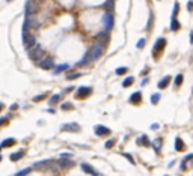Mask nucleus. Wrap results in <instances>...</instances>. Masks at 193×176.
<instances>
[{"label":"nucleus","mask_w":193,"mask_h":176,"mask_svg":"<svg viewBox=\"0 0 193 176\" xmlns=\"http://www.w3.org/2000/svg\"><path fill=\"white\" fill-rule=\"evenodd\" d=\"M103 51H104V45L101 44V42L96 41L95 44L91 47V50L86 53V56L83 57V60H80L77 65H86V63L89 62H95V60H98V59L103 56Z\"/></svg>","instance_id":"1"},{"label":"nucleus","mask_w":193,"mask_h":176,"mask_svg":"<svg viewBox=\"0 0 193 176\" xmlns=\"http://www.w3.org/2000/svg\"><path fill=\"white\" fill-rule=\"evenodd\" d=\"M23 44L26 48H32L35 44H36V41H35V36L29 32V29L26 27V26H23Z\"/></svg>","instance_id":"2"},{"label":"nucleus","mask_w":193,"mask_h":176,"mask_svg":"<svg viewBox=\"0 0 193 176\" xmlns=\"http://www.w3.org/2000/svg\"><path fill=\"white\" fill-rule=\"evenodd\" d=\"M42 54H44V48H42V45L39 44H35L32 48L29 50V59L30 60H39V59H42Z\"/></svg>","instance_id":"3"},{"label":"nucleus","mask_w":193,"mask_h":176,"mask_svg":"<svg viewBox=\"0 0 193 176\" xmlns=\"http://www.w3.org/2000/svg\"><path fill=\"white\" fill-rule=\"evenodd\" d=\"M178 11H180V5L175 3L174 12H172V18H170V30H172V32H176L180 29V23H178V20H176V14H178Z\"/></svg>","instance_id":"4"},{"label":"nucleus","mask_w":193,"mask_h":176,"mask_svg":"<svg viewBox=\"0 0 193 176\" xmlns=\"http://www.w3.org/2000/svg\"><path fill=\"white\" fill-rule=\"evenodd\" d=\"M24 26L26 27H30V29H38L39 27V21L36 18V15H26V20H24Z\"/></svg>","instance_id":"5"},{"label":"nucleus","mask_w":193,"mask_h":176,"mask_svg":"<svg viewBox=\"0 0 193 176\" xmlns=\"http://www.w3.org/2000/svg\"><path fill=\"white\" fill-rule=\"evenodd\" d=\"M39 66H41L42 69H45V71H48V69H51V68H55V59H53L51 56L42 57L41 62H39Z\"/></svg>","instance_id":"6"},{"label":"nucleus","mask_w":193,"mask_h":176,"mask_svg":"<svg viewBox=\"0 0 193 176\" xmlns=\"http://www.w3.org/2000/svg\"><path fill=\"white\" fill-rule=\"evenodd\" d=\"M113 23H115V20H113V15H112V12H106V14L103 15V26L106 27V32L112 30V27H113Z\"/></svg>","instance_id":"7"},{"label":"nucleus","mask_w":193,"mask_h":176,"mask_svg":"<svg viewBox=\"0 0 193 176\" xmlns=\"http://www.w3.org/2000/svg\"><path fill=\"white\" fill-rule=\"evenodd\" d=\"M38 12V5L33 0H27L26 2V15H35Z\"/></svg>","instance_id":"8"},{"label":"nucleus","mask_w":193,"mask_h":176,"mask_svg":"<svg viewBox=\"0 0 193 176\" xmlns=\"http://www.w3.org/2000/svg\"><path fill=\"white\" fill-rule=\"evenodd\" d=\"M164 45H166V39L164 38H158L157 41H155V45H154V50H152L155 57H158V51H162L164 48Z\"/></svg>","instance_id":"9"},{"label":"nucleus","mask_w":193,"mask_h":176,"mask_svg":"<svg viewBox=\"0 0 193 176\" xmlns=\"http://www.w3.org/2000/svg\"><path fill=\"white\" fill-rule=\"evenodd\" d=\"M61 131H71V132H79L80 131V125L76 122H71V124H63L61 126Z\"/></svg>","instance_id":"10"},{"label":"nucleus","mask_w":193,"mask_h":176,"mask_svg":"<svg viewBox=\"0 0 193 176\" xmlns=\"http://www.w3.org/2000/svg\"><path fill=\"white\" fill-rule=\"evenodd\" d=\"M80 167H82V170H83L85 173H88V175H91V176H100L98 172H96V170H95L92 166H89L88 163H82V166H80Z\"/></svg>","instance_id":"11"},{"label":"nucleus","mask_w":193,"mask_h":176,"mask_svg":"<svg viewBox=\"0 0 193 176\" xmlns=\"http://www.w3.org/2000/svg\"><path fill=\"white\" fill-rule=\"evenodd\" d=\"M94 131H95V134L100 136V137L109 136V134H110V130H109L107 126H103V125H96V126L94 128Z\"/></svg>","instance_id":"12"},{"label":"nucleus","mask_w":193,"mask_h":176,"mask_svg":"<svg viewBox=\"0 0 193 176\" xmlns=\"http://www.w3.org/2000/svg\"><path fill=\"white\" fill-rule=\"evenodd\" d=\"M91 92H92V89H91V87L82 86V87H79V89H77L76 98H85V97H88V95H91Z\"/></svg>","instance_id":"13"},{"label":"nucleus","mask_w":193,"mask_h":176,"mask_svg":"<svg viewBox=\"0 0 193 176\" xmlns=\"http://www.w3.org/2000/svg\"><path fill=\"white\" fill-rule=\"evenodd\" d=\"M73 166H74V161H71V159L62 158L57 161V169H71Z\"/></svg>","instance_id":"14"},{"label":"nucleus","mask_w":193,"mask_h":176,"mask_svg":"<svg viewBox=\"0 0 193 176\" xmlns=\"http://www.w3.org/2000/svg\"><path fill=\"white\" fill-rule=\"evenodd\" d=\"M162 145H163V140H162V138H155V140L151 142V146H152V149L155 151V154H160Z\"/></svg>","instance_id":"15"},{"label":"nucleus","mask_w":193,"mask_h":176,"mask_svg":"<svg viewBox=\"0 0 193 176\" xmlns=\"http://www.w3.org/2000/svg\"><path fill=\"white\" fill-rule=\"evenodd\" d=\"M128 101H130V104H139L142 101V93L140 92H134L130 97V99H128Z\"/></svg>","instance_id":"16"},{"label":"nucleus","mask_w":193,"mask_h":176,"mask_svg":"<svg viewBox=\"0 0 193 176\" xmlns=\"http://www.w3.org/2000/svg\"><path fill=\"white\" fill-rule=\"evenodd\" d=\"M137 145L139 146H151V142H149L148 137L143 134V136H140V137L137 138Z\"/></svg>","instance_id":"17"},{"label":"nucleus","mask_w":193,"mask_h":176,"mask_svg":"<svg viewBox=\"0 0 193 176\" xmlns=\"http://www.w3.org/2000/svg\"><path fill=\"white\" fill-rule=\"evenodd\" d=\"M110 39V36H109V32H103V33H100L98 35V42H101V44H107Z\"/></svg>","instance_id":"18"},{"label":"nucleus","mask_w":193,"mask_h":176,"mask_svg":"<svg viewBox=\"0 0 193 176\" xmlns=\"http://www.w3.org/2000/svg\"><path fill=\"white\" fill-rule=\"evenodd\" d=\"M24 157V151H18V152H14V154H11V161H18V159H21Z\"/></svg>","instance_id":"19"},{"label":"nucleus","mask_w":193,"mask_h":176,"mask_svg":"<svg viewBox=\"0 0 193 176\" xmlns=\"http://www.w3.org/2000/svg\"><path fill=\"white\" fill-rule=\"evenodd\" d=\"M169 81H170V75H166L164 78H162V80L158 81V84H157L158 89H164V87L169 84Z\"/></svg>","instance_id":"20"},{"label":"nucleus","mask_w":193,"mask_h":176,"mask_svg":"<svg viewBox=\"0 0 193 176\" xmlns=\"http://www.w3.org/2000/svg\"><path fill=\"white\" fill-rule=\"evenodd\" d=\"M15 143H17V140L11 137V138H6V140H3V143H2L0 146H2V148H11V146H14Z\"/></svg>","instance_id":"21"},{"label":"nucleus","mask_w":193,"mask_h":176,"mask_svg":"<svg viewBox=\"0 0 193 176\" xmlns=\"http://www.w3.org/2000/svg\"><path fill=\"white\" fill-rule=\"evenodd\" d=\"M175 151H178V152L184 151V143H183V140H181L180 137L175 138Z\"/></svg>","instance_id":"22"},{"label":"nucleus","mask_w":193,"mask_h":176,"mask_svg":"<svg viewBox=\"0 0 193 176\" xmlns=\"http://www.w3.org/2000/svg\"><path fill=\"white\" fill-rule=\"evenodd\" d=\"M68 68H69L68 63H62V65H59V66L55 69V74H61V72H63V71H67Z\"/></svg>","instance_id":"23"},{"label":"nucleus","mask_w":193,"mask_h":176,"mask_svg":"<svg viewBox=\"0 0 193 176\" xmlns=\"http://www.w3.org/2000/svg\"><path fill=\"white\" fill-rule=\"evenodd\" d=\"M133 83H134V77H127L124 81H122V86H124V87H128V86H131Z\"/></svg>","instance_id":"24"},{"label":"nucleus","mask_w":193,"mask_h":176,"mask_svg":"<svg viewBox=\"0 0 193 176\" xmlns=\"http://www.w3.org/2000/svg\"><path fill=\"white\" fill-rule=\"evenodd\" d=\"M104 8L107 9V12H110V11L115 8V3H113V0H107V2L104 3Z\"/></svg>","instance_id":"25"},{"label":"nucleus","mask_w":193,"mask_h":176,"mask_svg":"<svg viewBox=\"0 0 193 176\" xmlns=\"http://www.w3.org/2000/svg\"><path fill=\"white\" fill-rule=\"evenodd\" d=\"M59 99H61V95H53V97L50 98V101H48V104L50 105H55L59 103Z\"/></svg>","instance_id":"26"},{"label":"nucleus","mask_w":193,"mask_h":176,"mask_svg":"<svg viewBox=\"0 0 193 176\" xmlns=\"http://www.w3.org/2000/svg\"><path fill=\"white\" fill-rule=\"evenodd\" d=\"M32 172V167H27V169H23V170H20V172L15 175V176H27L29 173Z\"/></svg>","instance_id":"27"},{"label":"nucleus","mask_w":193,"mask_h":176,"mask_svg":"<svg viewBox=\"0 0 193 176\" xmlns=\"http://www.w3.org/2000/svg\"><path fill=\"white\" fill-rule=\"evenodd\" d=\"M115 143H116L115 138H110V140H107V142H106L104 148H106V149H110V148H113V146H115Z\"/></svg>","instance_id":"28"},{"label":"nucleus","mask_w":193,"mask_h":176,"mask_svg":"<svg viewBox=\"0 0 193 176\" xmlns=\"http://www.w3.org/2000/svg\"><path fill=\"white\" fill-rule=\"evenodd\" d=\"M183 78H184L183 74H178V75L175 77V86H180V84L183 83Z\"/></svg>","instance_id":"29"},{"label":"nucleus","mask_w":193,"mask_h":176,"mask_svg":"<svg viewBox=\"0 0 193 176\" xmlns=\"http://www.w3.org/2000/svg\"><path fill=\"white\" fill-rule=\"evenodd\" d=\"M160 101V93H154L151 97V104H157Z\"/></svg>","instance_id":"30"},{"label":"nucleus","mask_w":193,"mask_h":176,"mask_svg":"<svg viewBox=\"0 0 193 176\" xmlns=\"http://www.w3.org/2000/svg\"><path fill=\"white\" fill-rule=\"evenodd\" d=\"M127 66H119V68H118L116 69V74H118V75H122V74H125L127 72Z\"/></svg>","instance_id":"31"},{"label":"nucleus","mask_w":193,"mask_h":176,"mask_svg":"<svg viewBox=\"0 0 193 176\" xmlns=\"http://www.w3.org/2000/svg\"><path fill=\"white\" fill-rule=\"evenodd\" d=\"M47 97V93H41V95H36V97L33 98V101H35V103H39V101H42V99H44Z\"/></svg>","instance_id":"32"},{"label":"nucleus","mask_w":193,"mask_h":176,"mask_svg":"<svg viewBox=\"0 0 193 176\" xmlns=\"http://www.w3.org/2000/svg\"><path fill=\"white\" fill-rule=\"evenodd\" d=\"M61 109L62 110H73V104L71 103H65V104L61 105Z\"/></svg>","instance_id":"33"},{"label":"nucleus","mask_w":193,"mask_h":176,"mask_svg":"<svg viewBox=\"0 0 193 176\" xmlns=\"http://www.w3.org/2000/svg\"><path fill=\"white\" fill-rule=\"evenodd\" d=\"M79 77H82V74H80V72H74V74H69L67 78L68 80H74V78H79Z\"/></svg>","instance_id":"34"},{"label":"nucleus","mask_w":193,"mask_h":176,"mask_svg":"<svg viewBox=\"0 0 193 176\" xmlns=\"http://www.w3.org/2000/svg\"><path fill=\"white\" fill-rule=\"evenodd\" d=\"M122 155H124L127 159H128V161H130L131 164H136V161H134V159H133V157L130 155V154H127V152H124V154H122Z\"/></svg>","instance_id":"35"},{"label":"nucleus","mask_w":193,"mask_h":176,"mask_svg":"<svg viewBox=\"0 0 193 176\" xmlns=\"http://www.w3.org/2000/svg\"><path fill=\"white\" fill-rule=\"evenodd\" d=\"M192 159H193V154H189V155H186V157H184L183 163H184L186 166H187V161H192Z\"/></svg>","instance_id":"36"},{"label":"nucleus","mask_w":193,"mask_h":176,"mask_svg":"<svg viewBox=\"0 0 193 176\" xmlns=\"http://www.w3.org/2000/svg\"><path fill=\"white\" fill-rule=\"evenodd\" d=\"M143 47H145V38L137 41V48H143Z\"/></svg>","instance_id":"37"},{"label":"nucleus","mask_w":193,"mask_h":176,"mask_svg":"<svg viewBox=\"0 0 193 176\" xmlns=\"http://www.w3.org/2000/svg\"><path fill=\"white\" fill-rule=\"evenodd\" d=\"M5 124H8V117H2V119H0V126L5 125Z\"/></svg>","instance_id":"38"},{"label":"nucleus","mask_w":193,"mask_h":176,"mask_svg":"<svg viewBox=\"0 0 193 176\" xmlns=\"http://www.w3.org/2000/svg\"><path fill=\"white\" fill-rule=\"evenodd\" d=\"M187 6H189V8H187L189 11H193V0H189V3H187Z\"/></svg>","instance_id":"39"},{"label":"nucleus","mask_w":193,"mask_h":176,"mask_svg":"<svg viewBox=\"0 0 193 176\" xmlns=\"http://www.w3.org/2000/svg\"><path fill=\"white\" fill-rule=\"evenodd\" d=\"M61 158H71V154H67V152H63L62 155H61Z\"/></svg>","instance_id":"40"},{"label":"nucleus","mask_w":193,"mask_h":176,"mask_svg":"<svg viewBox=\"0 0 193 176\" xmlns=\"http://www.w3.org/2000/svg\"><path fill=\"white\" fill-rule=\"evenodd\" d=\"M151 128H152V130H158V125H157V124H154Z\"/></svg>","instance_id":"41"},{"label":"nucleus","mask_w":193,"mask_h":176,"mask_svg":"<svg viewBox=\"0 0 193 176\" xmlns=\"http://www.w3.org/2000/svg\"><path fill=\"white\" fill-rule=\"evenodd\" d=\"M190 42L193 44V32H192V35H190Z\"/></svg>","instance_id":"42"},{"label":"nucleus","mask_w":193,"mask_h":176,"mask_svg":"<svg viewBox=\"0 0 193 176\" xmlns=\"http://www.w3.org/2000/svg\"><path fill=\"white\" fill-rule=\"evenodd\" d=\"M2 109H3V104H2V103H0V111H2Z\"/></svg>","instance_id":"43"},{"label":"nucleus","mask_w":193,"mask_h":176,"mask_svg":"<svg viewBox=\"0 0 193 176\" xmlns=\"http://www.w3.org/2000/svg\"><path fill=\"white\" fill-rule=\"evenodd\" d=\"M0 161H2V155H0Z\"/></svg>","instance_id":"44"},{"label":"nucleus","mask_w":193,"mask_h":176,"mask_svg":"<svg viewBox=\"0 0 193 176\" xmlns=\"http://www.w3.org/2000/svg\"><path fill=\"white\" fill-rule=\"evenodd\" d=\"M6 2H11V0H6Z\"/></svg>","instance_id":"45"},{"label":"nucleus","mask_w":193,"mask_h":176,"mask_svg":"<svg viewBox=\"0 0 193 176\" xmlns=\"http://www.w3.org/2000/svg\"><path fill=\"white\" fill-rule=\"evenodd\" d=\"M0 149H2V146H0Z\"/></svg>","instance_id":"46"},{"label":"nucleus","mask_w":193,"mask_h":176,"mask_svg":"<svg viewBox=\"0 0 193 176\" xmlns=\"http://www.w3.org/2000/svg\"><path fill=\"white\" fill-rule=\"evenodd\" d=\"M164 176H168V175H164Z\"/></svg>","instance_id":"47"}]
</instances>
